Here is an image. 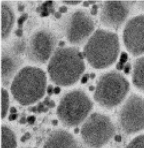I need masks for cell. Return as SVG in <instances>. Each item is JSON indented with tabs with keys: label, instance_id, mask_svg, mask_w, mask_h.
Masks as SVG:
<instances>
[{
	"label": "cell",
	"instance_id": "8992f818",
	"mask_svg": "<svg viewBox=\"0 0 144 148\" xmlns=\"http://www.w3.org/2000/svg\"><path fill=\"white\" fill-rule=\"evenodd\" d=\"M115 127L110 118L100 113H93L87 118L81 130L82 140L89 148H100L114 136Z\"/></svg>",
	"mask_w": 144,
	"mask_h": 148
},
{
	"label": "cell",
	"instance_id": "277c9868",
	"mask_svg": "<svg viewBox=\"0 0 144 148\" xmlns=\"http://www.w3.org/2000/svg\"><path fill=\"white\" fill-rule=\"evenodd\" d=\"M129 89L130 84L123 75L116 71H111L99 79L94 99L102 107L113 108L123 101Z\"/></svg>",
	"mask_w": 144,
	"mask_h": 148
},
{
	"label": "cell",
	"instance_id": "9a60e30c",
	"mask_svg": "<svg viewBox=\"0 0 144 148\" xmlns=\"http://www.w3.org/2000/svg\"><path fill=\"white\" fill-rule=\"evenodd\" d=\"M132 80L136 88L144 91V56L137 59L135 62Z\"/></svg>",
	"mask_w": 144,
	"mask_h": 148
},
{
	"label": "cell",
	"instance_id": "44dd1931",
	"mask_svg": "<svg viewBox=\"0 0 144 148\" xmlns=\"http://www.w3.org/2000/svg\"><path fill=\"white\" fill-rule=\"evenodd\" d=\"M62 3H64V4H71V5H76V4H79V3H81V1H62Z\"/></svg>",
	"mask_w": 144,
	"mask_h": 148
},
{
	"label": "cell",
	"instance_id": "f35d334b",
	"mask_svg": "<svg viewBox=\"0 0 144 148\" xmlns=\"http://www.w3.org/2000/svg\"><path fill=\"white\" fill-rule=\"evenodd\" d=\"M52 123H53L54 125H57V120H53V121H52Z\"/></svg>",
	"mask_w": 144,
	"mask_h": 148
},
{
	"label": "cell",
	"instance_id": "8d00e7d4",
	"mask_svg": "<svg viewBox=\"0 0 144 148\" xmlns=\"http://www.w3.org/2000/svg\"><path fill=\"white\" fill-rule=\"evenodd\" d=\"M37 108L36 107H33V108H31L30 109L31 111H32V112H37Z\"/></svg>",
	"mask_w": 144,
	"mask_h": 148
},
{
	"label": "cell",
	"instance_id": "e0dca14e",
	"mask_svg": "<svg viewBox=\"0 0 144 148\" xmlns=\"http://www.w3.org/2000/svg\"><path fill=\"white\" fill-rule=\"evenodd\" d=\"M9 107V95L7 91L1 88V118L6 116Z\"/></svg>",
	"mask_w": 144,
	"mask_h": 148
},
{
	"label": "cell",
	"instance_id": "d6a6232c",
	"mask_svg": "<svg viewBox=\"0 0 144 148\" xmlns=\"http://www.w3.org/2000/svg\"><path fill=\"white\" fill-rule=\"evenodd\" d=\"M48 106H49V107H50V108H51V107H54L55 106L54 103L52 101H50L49 102V105H48Z\"/></svg>",
	"mask_w": 144,
	"mask_h": 148
},
{
	"label": "cell",
	"instance_id": "5bb4252c",
	"mask_svg": "<svg viewBox=\"0 0 144 148\" xmlns=\"http://www.w3.org/2000/svg\"><path fill=\"white\" fill-rule=\"evenodd\" d=\"M1 38L8 37L14 24V14L13 8L7 3H3L1 6Z\"/></svg>",
	"mask_w": 144,
	"mask_h": 148
},
{
	"label": "cell",
	"instance_id": "8fae6325",
	"mask_svg": "<svg viewBox=\"0 0 144 148\" xmlns=\"http://www.w3.org/2000/svg\"><path fill=\"white\" fill-rule=\"evenodd\" d=\"M136 3L129 1H105L101 8V23L106 27L119 28L125 22Z\"/></svg>",
	"mask_w": 144,
	"mask_h": 148
},
{
	"label": "cell",
	"instance_id": "7402d4cb",
	"mask_svg": "<svg viewBox=\"0 0 144 148\" xmlns=\"http://www.w3.org/2000/svg\"><path fill=\"white\" fill-rule=\"evenodd\" d=\"M35 120V118L33 117V116H31V117H29L28 118H27V121L30 124H33L34 123Z\"/></svg>",
	"mask_w": 144,
	"mask_h": 148
},
{
	"label": "cell",
	"instance_id": "4dcf8cb0",
	"mask_svg": "<svg viewBox=\"0 0 144 148\" xmlns=\"http://www.w3.org/2000/svg\"><path fill=\"white\" fill-rule=\"evenodd\" d=\"M18 10L19 11H23L24 10V6L23 5H19Z\"/></svg>",
	"mask_w": 144,
	"mask_h": 148
},
{
	"label": "cell",
	"instance_id": "60d3db41",
	"mask_svg": "<svg viewBox=\"0 0 144 148\" xmlns=\"http://www.w3.org/2000/svg\"><path fill=\"white\" fill-rule=\"evenodd\" d=\"M78 129H76V130H75V132H78Z\"/></svg>",
	"mask_w": 144,
	"mask_h": 148
},
{
	"label": "cell",
	"instance_id": "6da1fadb",
	"mask_svg": "<svg viewBox=\"0 0 144 148\" xmlns=\"http://www.w3.org/2000/svg\"><path fill=\"white\" fill-rule=\"evenodd\" d=\"M85 70L82 54L72 47L58 48L50 59L48 72L50 80L62 86L76 83Z\"/></svg>",
	"mask_w": 144,
	"mask_h": 148
},
{
	"label": "cell",
	"instance_id": "9c48e42d",
	"mask_svg": "<svg viewBox=\"0 0 144 148\" xmlns=\"http://www.w3.org/2000/svg\"><path fill=\"white\" fill-rule=\"evenodd\" d=\"M95 24L88 12L78 10L71 14L68 22L66 36L73 45L83 43L94 31Z\"/></svg>",
	"mask_w": 144,
	"mask_h": 148
},
{
	"label": "cell",
	"instance_id": "2e32d148",
	"mask_svg": "<svg viewBox=\"0 0 144 148\" xmlns=\"http://www.w3.org/2000/svg\"><path fill=\"white\" fill-rule=\"evenodd\" d=\"M16 136L13 130L6 125L1 127V148H16Z\"/></svg>",
	"mask_w": 144,
	"mask_h": 148
},
{
	"label": "cell",
	"instance_id": "52a82bcc",
	"mask_svg": "<svg viewBox=\"0 0 144 148\" xmlns=\"http://www.w3.org/2000/svg\"><path fill=\"white\" fill-rule=\"evenodd\" d=\"M118 121L121 130L127 135L144 130V97L131 95L119 110Z\"/></svg>",
	"mask_w": 144,
	"mask_h": 148
},
{
	"label": "cell",
	"instance_id": "ab89813d",
	"mask_svg": "<svg viewBox=\"0 0 144 148\" xmlns=\"http://www.w3.org/2000/svg\"><path fill=\"white\" fill-rule=\"evenodd\" d=\"M64 42H63V41H62V42L60 43V46H62L64 45Z\"/></svg>",
	"mask_w": 144,
	"mask_h": 148
},
{
	"label": "cell",
	"instance_id": "7c38bea8",
	"mask_svg": "<svg viewBox=\"0 0 144 148\" xmlns=\"http://www.w3.org/2000/svg\"><path fill=\"white\" fill-rule=\"evenodd\" d=\"M43 148H78V144L70 133L63 130H57L48 136Z\"/></svg>",
	"mask_w": 144,
	"mask_h": 148
},
{
	"label": "cell",
	"instance_id": "d590c367",
	"mask_svg": "<svg viewBox=\"0 0 144 148\" xmlns=\"http://www.w3.org/2000/svg\"><path fill=\"white\" fill-rule=\"evenodd\" d=\"M20 123H22V124H24V123H25V122H26V119H25V118H21V120H20Z\"/></svg>",
	"mask_w": 144,
	"mask_h": 148
},
{
	"label": "cell",
	"instance_id": "7a4b0ae2",
	"mask_svg": "<svg viewBox=\"0 0 144 148\" xmlns=\"http://www.w3.org/2000/svg\"><path fill=\"white\" fill-rule=\"evenodd\" d=\"M119 52L117 35L105 30H97L88 39L84 55L92 67L101 69L110 66L116 61Z\"/></svg>",
	"mask_w": 144,
	"mask_h": 148
},
{
	"label": "cell",
	"instance_id": "cb8c5ba5",
	"mask_svg": "<svg viewBox=\"0 0 144 148\" xmlns=\"http://www.w3.org/2000/svg\"><path fill=\"white\" fill-rule=\"evenodd\" d=\"M30 134L28 133H26V134H25V135H24V136L22 138L21 140L22 141H25L26 140H27V139L30 138Z\"/></svg>",
	"mask_w": 144,
	"mask_h": 148
},
{
	"label": "cell",
	"instance_id": "83f0119b",
	"mask_svg": "<svg viewBox=\"0 0 144 148\" xmlns=\"http://www.w3.org/2000/svg\"><path fill=\"white\" fill-rule=\"evenodd\" d=\"M17 116L16 114H12L11 115H10L9 116V120H15V118H17Z\"/></svg>",
	"mask_w": 144,
	"mask_h": 148
},
{
	"label": "cell",
	"instance_id": "e575fe53",
	"mask_svg": "<svg viewBox=\"0 0 144 148\" xmlns=\"http://www.w3.org/2000/svg\"><path fill=\"white\" fill-rule=\"evenodd\" d=\"M11 114H15V113H16V109H15L14 107H12L11 109Z\"/></svg>",
	"mask_w": 144,
	"mask_h": 148
},
{
	"label": "cell",
	"instance_id": "ac0fdd59",
	"mask_svg": "<svg viewBox=\"0 0 144 148\" xmlns=\"http://www.w3.org/2000/svg\"><path fill=\"white\" fill-rule=\"evenodd\" d=\"M126 148H144V135H140L133 139Z\"/></svg>",
	"mask_w": 144,
	"mask_h": 148
},
{
	"label": "cell",
	"instance_id": "603a6c76",
	"mask_svg": "<svg viewBox=\"0 0 144 148\" xmlns=\"http://www.w3.org/2000/svg\"><path fill=\"white\" fill-rule=\"evenodd\" d=\"M59 11H60V13H66V12L67 11V7H65V6H62V7H60V8H59Z\"/></svg>",
	"mask_w": 144,
	"mask_h": 148
},
{
	"label": "cell",
	"instance_id": "30bf717a",
	"mask_svg": "<svg viewBox=\"0 0 144 148\" xmlns=\"http://www.w3.org/2000/svg\"><path fill=\"white\" fill-rule=\"evenodd\" d=\"M123 38L126 49L132 55L138 56L144 54V14L127 22L123 30Z\"/></svg>",
	"mask_w": 144,
	"mask_h": 148
},
{
	"label": "cell",
	"instance_id": "ffe728a7",
	"mask_svg": "<svg viewBox=\"0 0 144 148\" xmlns=\"http://www.w3.org/2000/svg\"><path fill=\"white\" fill-rule=\"evenodd\" d=\"M37 110L38 112H46L48 111V109L44 106V105L43 103H39L37 107Z\"/></svg>",
	"mask_w": 144,
	"mask_h": 148
},
{
	"label": "cell",
	"instance_id": "ba28073f",
	"mask_svg": "<svg viewBox=\"0 0 144 148\" xmlns=\"http://www.w3.org/2000/svg\"><path fill=\"white\" fill-rule=\"evenodd\" d=\"M56 45V38L47 30L35 32L30 39L27 54L30 61L35 63L47 62L54 52Z\"/></svg>",
	"mask_w": 144,
	"mask_h": 148
},
{
	"label": "cell",
	"instance_id": "f546056e",
	"mask_svg": "<svg viewBox=\"0 0 144 148\" xmlns=\"http://www.w3.org/2000/svg\"><path fill=\"white\" fill-rule=\"evenodd\" d=\"M55 17L57 19L60 18V17H61V13H60V12H56V13H55Z\"/></svg>",
	"mask_w": 144,
	"mask_h": 148
},
{
	"label": "cell",
	"instance_id": "d6986e66",
	"mask_svg": "<svg viewBox=\"0 0 144 148\" xmlns=\"http://www.w3.org/2000/svg\"><path fill=\"white\" fill-rule=\"evenodd\" d=\"M27 17H28V14H23L21 17H20L19 19L18 20V24L19 27H22V25L23 24V23L25 21V20L27 19Z\"/></svg>",
	"mask_w": 144,
	"mask_h": 148
},
{
	"label": "cell",
	"instance_id": "74e56055",
	"mask_svg": "<svg viewBox=\"0 0 144 148\" xmlns=\"http://www.w3.org/2000/svg\"><path fill=\"white\" fill-rule=\"evenodd\" d=\"M117 67L118 69H121L123 67V65H122L121 64H118V65H117Z\"/></svg>",
	"mask_w": 144,
	"mask_h": 148
},
{
	"label": "cell",
	"instance_id": "3957f363",
	"mask_svg": "<svg viewBox=\"0 0 144 148\" xmlns=\"http://www.w3.org/2000/svg\"><path fill=\"white\" fill-rule=\"evenodd\" d=\"M46 75L39 68L27 66L15 75L11 91L15 100L23 106L32 104L42 98L46 88Z\"/></svg>",
	"mask_w": 144,
	"mask_h": 148
},
{
	"label": "cell",
	"instance_id": "4fadbf2b",
	"mask_svg": "<svg viewBox=\"0 0 144 148\" xmlns=\"http://www.w3.org/2000/svg\"><path fill=\"white\" fill-rule=\"evenodd\" d=\"M15 50V49H14ZM14 54L3 51L1 54V78L4 85H7L13 75L21 65V59L19 58V53L15 51Z\"/></svg>",
	"mask_w": 144,
	"mask_h": 148
},
{
	"label": "cell",
	"instance_id": "f1b7e54d",
	"mask_svg": "<svg viewBox=\"0 0 144 148\" xmlns=\"http://www.w3.org/2000/svg\"><path fill=\"white\" fill-rule=\"evenodd\" d=\"M49 13L47 11H43L41 13V17H46V16H48L49 15Z\"/></svg>",
	"mask_w": 144,
	"mask_h": 148
},
{
	"label": "cell",
	"instance_id": "1f68e13d",
	"mask_svg": "<svg viewBox=\"0 0 144 148\" xmlns=\"http://www.w3.org/2000/svg\"><path fill=\"white\" fill-rule=\"evenodd\" d=\"M60 92V89L59 87H57L56 88H54V93L56 94H59Z\"/></svg>",
	"mask_w": 144,
	"mask_h": 148
},
{
	"label": "cell",
	"instance_id": "d4e9b609",
	"mask_svg": "<svg viewBox=\"0 0 144 148\" xmlns=\"http://www.w3.org/2000/svg\"><path fill=\"white\" fill-rule=\"evenodd\" d=\"M138 7L144 11V1L138 2Z\"/></svg>",
	"mask_w": 144,
	"mask_h": 148
},
{
	"label": "cell",
	"instance_id": "836d02e7",
	"mask_svg": "<svg viewBox=\"0 0 144 148\" xmlns=\"http://www.w3.org/2000/svg\"><path fill=\"white\" fill-rule=\"evenodd\" d=\"M125 71L126 73H128V72H129V65H126V67H125Z\"/></svg>",
	"mask_w": 144,
	"mask_h": 148
},
{
	"label": "cell",
	"instance_id": "5b68a950",
	"mask_svg": "<svg viewBox=\"0 0 144 148\" xmlns=\"http://www.w3.org/2000/svg\"><path fill=\"white\" fill-rule=\"evenodd\" d=\"M93 103L81 90H73L63 96L57 109V115L64 125L75 127L87 118Z\"/></svg>",
	"mask_w": 144,
	"mask_h": 148
},
{
	"label": "cell",
	"instance_id": "484cf974",
	"mask_svg": "<svg viewBox=\"0 0 144 148\" xmlns=\"http://www.w3.org/2000/svg\"><path fill=\"white\" fill-rule=\"evenodd\" d=\"M47 91H48V94H49V95H52V93H53V88H52V86H50V85L48 86Z\"/></svg>",
	"mask_w": 144,
	"mask_h": 148
},
{
	"label": "cell",
	"instance_id": "4316f807",
	"mask_svg": "<svg viewBox=\"0 0 144 148\" xmlns=\"http://www.w3.org/2000/svg\"><path fill=\"white\" fill-rule=\"evenodd\" d=\"M15 34L17 35L18 37H21L22 35V30L21 29H18L15 32Z\"/></svg>",
	"mask_w": 144,
	"mask_h": 148
}]
</instances>
